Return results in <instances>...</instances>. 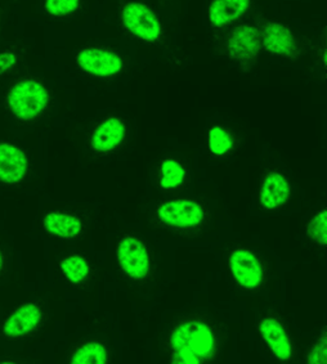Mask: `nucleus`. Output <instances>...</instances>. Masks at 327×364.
Here are the masks:
<instances>
[{"mask_svg": "<svg viewBox=\"0 0 327 364\" xmlns=\"http://www.w3.org/2000/svg\"><path fill=\"white\" fill-rule=\"evenodd\" d=\"M159 219L171 227L192 228L204 220V210L191 200H178L165 203L157 209Z\"/></svg>", "mask_w": 327, "mask_h": 364, "instance_id": "5", "label": "nucleus"}, {"mask_svg": "<svg viewBox=\"0 0 327 364\" xmlns=\"http://www.w3.org/2000/svg\"><path fill=\"white\" fill-rule=\"evenodd\" d=\"M43 319L41 306L35 303H26L18 306L3 323L4 336L18 338L26 336L38 328Z\"/></svg>", "mask_w": 327, "mask_h": 364, "instance_id": "9", "label": "nucleus"}, {"mask_svg": "<svg viewBox=\"0 0 327 364\" xmlns=\"http://www.w3.org/2000/svg\"><path fill=\"white\" fill-rule=\"evenodd\" d=\"M291 195L290 184L279 173H269L260 189V205L267 210H274L287 203Z\"/></svg>", "mask_w": 327, "mask_h": 364, "instance_id": "13", "label": "nucleus"}, {"mask_svg": "<svg viewBox=\"0 0 327 364\" xmlns=\"http://www.w3.org/2000/svg\"><path fill=\"white\" fill-rule=\"evenodd\" d=\"M44 230L52 236L60 238H74L82 230V223L77 216L63 213H49L43 219Z\"/></svg>", "mask_w": 327, "mask_h": 364, "instance_id": "16", "label": "nucleus"}, {"mask_svg": "<svg viewBox=\"0 0 327 364\" xmlns=\"http://www.w3.org/2000/svg\"><path fill=\"white\" fill-rule=\"evenodd\" d=\"M249 7V0H214L209 7V20L213 26H225L240 18Z\"/></svg>", "mask_w": 327, "mask_h": 364, "instance_id": "15", "label": "nucleus"}, {"mask_svg": "<svg viewBox=\"0 0 327 364\" xmlns=\"http://www.w3.org/2000/svg\"><path fill=\"white\" fill-rule=\"evenodd\" d=\"M171 349H184L195 354L201 360L212 358L215 350V338L213 330L201 321H188L179 324L171 332Z\"/></svg>", "mask_w": 327, "mask_h": 364, "instance_id": "2", "label": "nucleus"}, {"mask_svg": "<svg viewBox=\"0 0 327 364\" xmlns=\"http://www.w3.org/2000/svg\"><path fill=\"white\" fill-rule=\"evenodd\" d=\"M230 57L237 61L254 60L262 49V34L257 27L241 25L231 33L227 41Z\"/></svg>", "mask_w": 327, "mask_h": 364, "instance_id": "8", "label": "nucleus"}, {"mask_svg": "<svg viewBox=\"0 0 327 364\" xmlns=\"http://www.w3.org/2000/svg\"><path fill=\"white\" fill-rule=\"evenodd\" d=\"M109 354L104 345L98 341H89L77 348L70 364H107Z\"/></svg>", "mask_w": 327, "mask_h": 364, "instance_id": "17", "label": "nucleus"}, {"mask_svg": "<svg viewBox=\"0 0 327 364\" xmlns=\"http://www.w3.org/2000/svg\"><path fill=\"white\" fill-rule=\"evenodd\" d=\"M230 269L236 282L247 290H254L263 282L262 264L249 250L239 249L232 252Z\"/></svg>", "mask_w": 327, "mask_h": 364, "instance_id": "6", "label": "nucleus"}, {"mask_svg": "<svg viewBox=\"0 0 327 364\" xmlns=\"http://www.w3.org/2000/svg\"><path fill=\"white\" fill-rule=\"evenodd\" d=\"M28 157L22 149L9 143H0V182L20 183L28 173Z\"/></svg>", "mask_w": 327, "mask_h": 364, "instance_id": "10", "label": "nucleus"}, {"mask_svg": "<svg viewBox=\"0 0 327 364\" xmlns=\"http://www.w3.org/2000/svg\"><path fill=\"white\" fill-rule=\"evenodd\" d=\"M127 133L124 122L117 117H109L103 122L92 135V149L98 152H109L123 142Z\"/></svg>", "mask_w": 327, "mask_h": 364, "instance_id": "14", "label": "nucleus"}, {"mask_svg": "<svg viewBox=\"0 0 327 364\" xmlns=\"http://www.w3.org/2000/svg\"><path fill=\"white\" fill-rule=\"evenodd\" d=\"M76 61L82 71L98 77H109L119 74L123 68V60L120 55L97 48L84 49L77 54Z\"/></svg>", "mask_w": 327, "mask_h": 364, "instance_id": "7", "label": "nucleus"}, {"mask_svg": "<svg viewBox=\"0 0 327 364\" xmlns=\"http://www.w3.org/2000/svg\"><path fill=\"white\" fill-rule=\"evenodd\" d=\"M262 47L268 52L285 57H293L296 53V41L289 27L272 22L268 23L262 34Z\"/></svg>", "mask_w": 327, "mask_h": 364, "instance_id": "12", "label": "nucleus"}, {"mask_svg": "<svg viewBox=\"0 0 327 364\" xmlns=\"http://www.w3.org/2000/svg\"><path fill=\"white\" fill-rule=\"evenodd\" d=\"M307 235L312 241L321 246L327 245V210L314 215L307 225Z\"/></svg>", "mask_w": 327, "mask_h": 364, "instance_id": "20", "label": "nucleus"}, {"mask_svg": "<svg viewBox=\"0 0 327 364\" xmlns=\"http://www.w3.org/2000/svg\"><path fill=\"white\" fill-rule=\"evenodd\" d=\"M49 102L48 90L35 80L17 82L8 95V106L17 119L28 122L41 115Z\"/></svg>", "mask_w": 327, "mask_h": 364, "instance_id": "1", "label": "nucleus"}, {"mask_svg": "<svg viewBox=\"0 0 327 364\" xmlns=\"http://www.w3.org/2000/svg\"><path fill=\"white\" fill-rule=\"evenodd\" d=\"M307 364H327V335L326 330L321 333L320 338L309 351Z\"/></svg>", "mask_w": 327, "mask_h": 364, "instance_id": "23", "label": "nucleus"}, {"mask_svg": "<svg viewBox=\"0 0 327 364\" xmlns=\"http://www.w3.org/2000/svg\"><path fill=\"white\" fill-rule=\"evenodd\" d=\"M233 146L231 135L220 127H213L209 132V149L212 154L222 156L227 154Z\"/></svg>", "mask_w": 327, "mask_h": 364, "instance_id": "21", "label": "nucleus"}, {"mask_svg": "<svg viewBox=\"0 0 327 364\" xmlns=\"http://www.w3.org/2000/svg\"><path fill=\"white\" fill-rule=\"evenodd\" d=\"M201 362L203 360L200 358L184 349L173 350L171 354V364H201Z\"/></svg>", "mask_w": 327, "mask_h": 364, "instance_id": "24", "label": "nucleus"}, {"mask_svg": "<svg viewBox=\"0 0 327 364\" xmlns=\"http://www.w3.org/2000/svg\"><path fill=\"white\" fill-rule=\"evenodd\" d=\"M259 333L274 357L282 362H287L291 358V343L279 319L272 317L262 319L259 323Z\"/></svg>", "mask_w": 327, "mask_h": 364, "instance_id": "11", "label": "nucleus"}, {"mask_svg": "<svg viewBox=\"0 0 327 364\" xmlns=\"http://www.w3.org/2000/svg\"><path fill=\"white\" fill-rule=\"evenodd\" d=\"M60 268L62 273L73 284H82L90 272L88 262L80 255L65 257L60 264Z\"/></svg>", "mask_w": 327, "mask_h": 364, "instance_id": "18", "label": "nucleus"}, {"mask_svg": "<svg viewBox=\"0 0 327 364\" xmlns=\"http://www.w3.org/2000/svg\"><path fill=\"white\" fill-rule=\"evenodd\" d=\"M17 63V57L12 52H3L0 53V75L7 73L9 68H14Z\"/></svg>", "mask_w": 327, "mask_h": 364, "instance_id": "25", "label": "nucleus"}, {"mask_svg": "<svg viewBox=\"0 0 327 364\" xmlns=\"http://www.w3.org/2000/svg\"><path fill=\"white\" fill-rule=\"evenodd\" d=\"M0 364H17L16 362H12V360H3V362H0Z\"/></svg>", "mask_w": 327, "mask_h": 364, "instance_id": "27", "label": "nucleus"}, {"mask_svg": "<svg viewBox=\"0 0 327 364\" xmlns=\"http://www.w3.org/2000/svg\"><path fill=\"white\" fill-rule=\"evenodd\" d=\"M161 173L163 178L160 181V186L165 189L177 188L186 178V170L176 160H165L161 164Z\"/></svg>", "mask_w": 327, "mask_h": 364, "instance_id": "19", "label": "nucleus"}, {"mask_svg": "<svg viewBox=\"0 0 327 364\" xmlns=\"http://www.w3.org/2000/svg\"><path fill=\"white\" fill-rule=\"evenodd\" d=\"M117 260L122 269L133 279H144L150 273L147 247L136 237H125L117 246Z\"/></svg>", "mask_w": 327, "mask_h": 364, "instance_id": "3", "label": "nucleus"}, {"mask_svg": "<svg viewBox=\"0 0 327 364\" xmlns=\"http://www.w3.org/2000/svg\"><path fill=\"white\" fill-rule=\"evenodd\" d=\"M3 265H4V257H3V254L0 251V272L3 269Z\"/></svg>", "mask_w": 327, "mask_h": 364, "instance_id": "26", "label": "nucleus"}, {"mask_svg": "<svg viewBox=\"0 0 327 364\" xmlns=\"http://www.w3.org/2000/svg\"><path fill=\"white\" fill-rule=\"evenodd\" d=\"M79 0H47L45 11L52 16H68L79 8Z\"/></svg>", "mask_w": 327, "mask_h": 364, "instance_id": "22", "label": "nucleus"}, {"mask_svg": "<svg viewBox=\"0 0 327 364\" xmlns=\"http://www.w3.org/2000/svg\"><path fill=\"white\" fill-rule=\"evenodd\" d=\"M323 63H325V66L327 65V57H326V52L323 53Z\"/></svg>", "mask_w": 327, "mask_h": 364, "instance_id": "28", "label": "nucleus"}, {"mask_svg": "<svg viewBox=\"0 0 327 364\" xmlns=\"http://www.w3.org/2000/svg\"><path fill=\"white\" fill-rule=\"evenodd\" d=\"M124 26L146 41H156L161 35V25L156 14L142 3H128L123 8Z\"/></svg>", "mask_w": 327, "mask_h": 364, "instance_id": "4", "label": "nucleus"}]
</instances>
